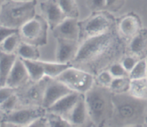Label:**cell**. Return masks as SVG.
<instances>
[{
  "mask_svg": "<svg viewBox=\"0 0 147 127\" xmlns=\"http://www.w3.org/2000/svg\"><path fill=\"white\" fill-rule=\"evenodd\" d=\"M120 40L121 37L113 29L101 35L87 39L80 43L78 51L70 64L80 68H88L98 74L120 55L122 49Z\"/></svg>",
  "mask_w": 147,
  "mask_h": 127,
  "instance_id": "6da1fadb",
  "label": "cell"
},
{
  "mask_svg": "<svg viewBox=\"0 0 147 127\" xmlns=\"http://www.w3.org/2000/svg\"><path fill=\"white\" fill-rule=\"evenodd\" d=\"M113 113L108 126H136L145 125L147 100L137 99L129 92L113 93Z\"/></svg>",
  "mask_w": 147,
  "mask_h": 127,
  "instance_id": "7a4b0ae2",
  "label": "cell"
},
{
  "mask_svg": "<svg viewBox=\"0 0 147 127\" xmlns=\"http://www.w3.org/2000/svg\"><path fill=\"white\" fill-rule=\"evenodd\" d=\"M84 95L88 118L92 124L96 126L108 125L113 113V92L109 88L95 81Z\"/></svg>",
  "mask_w": 147,
  "mask_h": 127,
  "instance_id": "3957f363",
  "label": "cell"
},
{
  "mask_svg": "<svg viewBox=\"0 0 147 127\" xmlns=\"http://www.w3.org/2000/svg\"><path fill=\"white\" fill-rule=\"evenodd\" d=\"M36 7L37 1H6L0 9V23L19 30L36 15Z\"/></svg>",
  "mask_w": 147,
  "mask_h": 127,
  "instance_id": "277c9868",
  "label": "cell"
},
{
  "mask_svg": "<svg viewBox=\"0 0 147 127\" xmlns=\"http://www.w3.org/2000/svg\"><path fill=\"white\" fill-rule=\"evenodd\" d=\"M115 20L110 12L103 11H94L83 21L79 22V42L96 36L101 35L113 29Z\"/></svg>",
  "mask_w": 147,
  "mask_h": 127,
  "instance_id": "5b68a950",
  "label": "cell"
},
{
  "mask_svg": "<svg viewBox=\"0 0 147 127\" xmlns=\"http://www.w3.org/2000/svg\"><path fill=\"white\" fill-rule=\"evenodd\" d=\"M49 25L45 19L36 14L33 18L19 29L22 42L36 47H42L47 43V30Z\"/></svg>",
  "mask_w": 147,
  "mask_h": 127,
  "instance_id": "8992f818",
  "label": "cell"
},
{
  "mask_svg": "<svg viewBox=\"0 0 147 127\" xmlns=\"http://www.w3.org/2000/svg\"><path fill=\"white\" fill-rule=\"evenodd\" d=\"M73 91L86 93L95 83L96 78L90 72L70 66L56 78Z\"/></svg>",
  "mask_w": 147,
  "mask_h": 127,
  "instance_id": "52a82bcc",
  "label": "cell"
},
{
  "mask_svg": "<svg viewBox=\"0 0 147 127\" xmlns=\"http://www.w3.org/2000/svg\"><path fill=\"white\" fill-rule=\"evenodd\" d=\"M47 110L42 106H20L4 113L1 126H29L38 118L45 116Z\"/></svg>",
  "mask_w": 147,
  "mask_h": 127,
  "instance_id": "ba28073f",
  "label": "cell"
},
{
  "mask_svg": "<svg viewBox=\"0 0 147 127\" xmlns=\"http://www.w3.org/2000/svg\"><path fill=\"white\" fill-rule=\"evenodd\" d=\"M50 78L45 76L39 81L30 80L28 83L17 91L19 98V107L20 106H42L45 89Z\"/></svg>",
  "mask_w": 147,
  "mask_h": 127,
  "instance_id": "9c48e42d",
  "label": "cell"
},
{
  "mask_svg": "<svg viewBox=\"0 0 147 127\" xmlns=\"http://www.w3.org/2000/svg\"><path fill=\"white\" fill-rule=\"evenodd\" d=\"M71 92L73 91L65 84L57 79L50 78L45 89L42 106L46 109H48L55 102Z\"/></svg>",
  "mask_w": 147,
  "mask_h": 127,
  "instance_id": "30bf717a",
  "label": "cell"
},
{
  "mask_svg": "<svg viewBox=\"0 0 147 127\" xmlns=\"http://www.w3.org/2000/svg\"><path fill=\"white\" fill-rule=\"evenodd\" d=\"M40 9L42 17L48 23L49 27L54 30L66 18L56 0H46L40 3Z\"/></svg>",
  "mask_w": 147,
  "mask_h": 127,
  "instance_id": "8fae6325",
  "label": "cell"
},
{
  "mask_svg": "<svg viewBox=\"0 0 147 127\" xmlns=\"http://www.w3.org/2000/svg\"><path fill=\"white\" fill-rule=\"evenodd\" d=\"M117 27L121 37L130 40L142 29L140 19L134 13L121 17L118 21Z\"/></svg>",
  "mask_w": 147,
  "mask_h": 127,
  "instance_id": "7c38bea8",
  "label": "cell"
},
{
  "mask_svg": "<svg viewBox=\"0 0 147 127\" xmlns=\"http://www.w3.org/2000/svg\"><path fill=\"white\" fill-rule=\"evenodd\" d=\"M56 61L63 63H70L76 57L80 47V42L78 40L57 38Z\"/></svg>",
  "mask_w": 147,
  "mask_h": 127,
  "instance_id": "4fadbf2b",
  "label": "cell"
},
{
  "mask_svg": "<svg viewBox=\"0 0 147 127\" xmlns=\"http://www.w3.org/2000/svg\"><path fill=\"white\" fill-rule=\"evenodd\" d=\"M30 80V76L24 62L17 56V60L7 80L6 86L17 90L27 84Z\"/></svg>",
  "mask_w": 147,
  "mask_h": 127,
  "instance_id": "5bb4252c",
  "label": "cell"
},
{
  "mask_svg": "<svg viewBox=\"0 0 147 127\" xmlns=\"http://www.w3.org/2000/svg\"><path fill=\"white\" fill-rule=\"evenodd\" d=\"M55 38L79 41V21L78 18L66 17L60 24L53 30Z\"/></svg>",
  "mask_w": 147,
  "mask_h": 127,
  "instance_id": "9a60e30c",
  "label": "cell"
},
{
  "mask_svg": "<svg viewBox=\"0 0 147 127\" xmlns=\"http://www.w3.org/2000/svg\"><path fill=\"white\" fill-rule=\"evenodd\" d=\"M80 95L81 93H78V92H71L69 94L66 95L64 97L60 99L57 102H55L48 109H46L47 112L60 115L65 119H67L68 115L70 114L71 111L74 108L75 105L78 101Z\"/></svg>",
  "mask_w": 147,
  "mask_h": 127,
  "instance_id": "2e32d148",
  "label": "cell"
},
{
  "mask_svg": "<svg viewBox=\"0 0 147 127\" xmlns=\"http://www.w3.org/2000/svg\"><path fill=\"white\" fill-rule=\"evenodd\" d=\"M130 55L138 59L147 57V30L142 29L131 40L129 45Z\"/></svg>",
  "mask_w": 147,
  "mask_h": 127,
  "instance_id": "e0dca14e",
  "label": "cell"
},
{
  "mask_svg": "<svg viewBox=\"0 0 147 127\" xmlns=\"http://www.w3.org/2000/svg\"><path fill=\"white\" fill-rule=\"evenodd\" d=\"M88 117L84 93H81L78 101L70 114L67 116V120L70 122L71 126H80L85 124L86 119Z\"/></svg>",
  "mask_w": 147,
  "mask_h": 127,
  "instance_id": "ac0fdd59",
  "label": "cell"
},
{
  "mask_svg": "<svg viewBox=\"0 0 147 127\" xmlns=\"http://www.w3.org/2000/svg\"><path fill=\"white\" fill-rule=\"evenodd\" d=\"M17 58L16 53H7L0 50V86H6Z\"/></svg>",
  "mask_w": 147,
  "mask_h": 127,
  "instance_id": "d6986e66",
  "label": "cell"
},
{
  "mask_svg": "<svg viewBox=\"0 0 147 127\" xmlns=\"http://www.w3.org/2000/svg\"><path fill=\"white\" fill-rule=\"evenodd\" d=\"M22 60L25 65L30 80L32 81H39L45 77L44 68L40 60Z\"/></svg>",
  "mask_w": 147,
  "mask_h": 127,
  "instance_id": "ffe728a7",
  "label": "cell"
},
{
  "mask_svg": "<svg viewBox=\"0 0 147 127\" xmlns=\"http://www.w3.org/2000/svg\"><path fill=\"white\" fill-rule=\"evenodd\" d=\"M129 93L137 99L147 100V78L131 79Z\"/></svg>",
  "mask_w": 147,
  "mask_h": 127,
  "instance_id": "44dd1931",
  "label": "cell"
},
{
  "mask_svg": "<svg viewBox=\"0 0 147 127\" xmlns=\"http://www.w3.org/2000/svg\"><path fill=\"white\" fill-rule=\"evenodd\" d=\"M41 61L43 66L45 76L50 77L51 78H56L57 76H60L64 70L71 66L70 63H63L60 62H48Z\"/></svg>",
  "mask_w": 147,
  "mask_h": 127,
  "instance_id": "7402d4cb",
  "label": "cell"
},
{
  "mask_svg": "<svg viewBox=\"0 0 147 127\" xmlns=\"http://www.w3.org/2000/svg\"><path fill=\"white\" fill-rule=\"evenodd\" d=\"M16 54L20 58L24 60H39L40 55L38 47L32 45L24 42H21L17 48Z\"/></svg>",
  "mask_w": 147,
  "mask_h": 127,
  "instance_id": "603a6c76",
  "label": "cell"
},
{
  "mask_svg": "<svg viewBox=\"0 0 147 127\" xmlns=\"http://www.w3.org/2000/svg\"><path fill=\"white\" fill-rule=\"evenodd\" d=\"M67 17L78 18L79 9L76 0H56Z\"/></svg>",
  "mask_w": 147,
  "mask_h": 127,
  "instance_id": "cb8c5ba5",
  "label": "cell"
},
{
  "mask_svg": "<svg viewBox=\"0 0 147 127\" xmlns=\"http://www.w3.org/2000/svg\"><path fill=\"white\" fill-rule=\"evenodd\" d=\"M22 40L19 32L7 37L1 44V50L7 53H16Z\"/></svg>",
  "mask_w": 147,
  "mask_h": 127,
  "instance_id": "d4e9b609",
  "label": "cell"
},
{
  "mask_svg": "<svg viewBox=\"0 0 147 127\" xmlns=\"http://www.w3.org/2000/svg\"><path fill=\"white\" fill-rule=\"evenodd\" d=\"M130 80L129 76L114 78L109 88L113 93H122L129 92Z\"/></svg>",
  "mask_w": 147,
  "mask_h": 127,
  "instance_id": "484cf974",
  "label": "cell"
},
{
  "mask_svg": "<svg viewBox=\"0 0 147 127\" xmlns=\"http://www.w3.org/2000/svg\"><path fill=\"white\" fill-rule=\"evenodd\" d=\"M129 77L130 79H139L147 78L146 57L138 60L136 66L129 73Z\"/></svg>",
  "mask_w": 147,
  "mask_h": 127,
  "instance_id": "4316f807",
  "label": "cell"
},
{
  "mask_svg": "<svg viewBox=\"0 0 147 127\" xmlns=\"http://www.w3.org/2000/svg\"><path fill=\"white\" fill-rule=\"evenodd\" d=\"M48 122L49 126L53 127H65L72 126L70 122L62 116L56 113L47 112L45 115Z\"/></svg>",
  "mask_w": 147,
  "mask_h": 127,
  "instance_id": "83f0119b",
  "label": "cell"
},
{
  "mask_svg": "<svg viewBox=\"0 0 147 127\" xmlns=\"http://www.w3.org/2000/svg\"><path fill=\"white\" fill-rule=\"evenodd\" d=\"M19 107V98L17 93L9 98L7 101L0 105V110L4 113H8Z\"/></svg>",
  "mask_w": 147,
  "mask_h": 127,
  "instance_id": "f1b7e54d",
  "label": "cell"
},
{
  "mask_svg": "<svg viewBox=\"0 0 147 127\" xmlns=\"http://www.w3.org/2000/svg\"><path fill=\"white\" fill-rule=\"evenodd\" d=\"M113 78H114L111 74L109 70H104L98 73L96 78V83L104 87L110 88Z\"/></svg>",
  "mask_w": 147,
  "mask_h": 127,
  "instance_id": "f546056e",
  "label": "cell"
},
{
  "mask_svg": "<svg viewBox=\"0 0 147 127\" xmlns=\"http://www.w3.org/2000/svg\"><path fill=\"white\" fill-rule=\"evenodd\" d=\"M109 70L113 78L129 76V73L126 71L121 63H113L109 66Z\"/></svg>",
  "mask_w": 147,
  "mask_h": 127,
  "instance_id": "4dcf8cb0",
  "label": "cell"
},
{
  "mask_svg": "<svg viewBox=\"0 0 147 127\" xmlns=\"http://www.w3.org/2000/svg\"><path fill=\"white\" fill-rule=\"evenodd\" d=\"M126 0H106V9L109 12H117L124 6Z\"/></svg>",
  "mask_w": 147,
  "mask_h": 127,
  "instance_id": "1f68e13d",
  "label": "cell"
},
{
  "mask_svg": "<svg viewBox=\"0 0 147 127\" xmlns=\"http://www.w3.org/2000/svg\"><path fill=\"white\" fill-rule=\"evenodd\" d=\"M139 60V59H138L137 57H136L135 56L129 55L126 56V57H123V58L122 59L121 63L122 66H123V68L126 69V71L129 73L131 72V70L134 68V67L136 66V63H137Z\"/></svg>",
  "mask_w": 147,
  "mask_h": 127,
  "instance_id": "d6a6232c",
  "label": "cell"
},
{
  "mask_svg": "<svg viewBox=\"0 0 147 127\" xmlns=\"http://www.w3.org/2000/svg\"><path fill=\"white\" fill-rule=\"evenodd\" d=\"M17 90L7 86H0V105L2 104L9 98L15 94Z\"/></svg>",
  "mask_w": 147,
  "mask_h": 127,
  "instance_id": "836d02e7",
  "label": "cell"
},
{
  "mask_svg": "<svg viewBox=\"0 0 147 127\" xmlns=\"http://www.w3.org/2000/svg\"><path fill=\"white\" fill-rule=\"evenodd\" d=\"M19 32L18 29L11 28L7 26L0 24V45L9 36L14 33Z\"/></svg>",
  "mask_w": 147,
  "mask_h": 127,
  "instance_id": "e575fe53",
  "label": "cell"
},
{
  "mask_svg": "<svg viewBox=\"0 0 147 127\" xmlns=\"http://www.w3.org/2000/svg\"><path fill=\"white\" fill-rule=\"evenodd\" d=\"M87 5L93 12L103 11L106 9V0H87Z\"/></svg>",
  "mask_w": 147,
  "mask_h": 127,
  "instance_id": "d590c367",
  "label": "cell"
},
{
  "mask_svg": "<svg viewBox=\"0 0 147 127\" xmlns=\"http://www.w3.org/2000/svg\"><path fill=\"white\" fill-rule=\"evenodd\" d=\"M29 126L44 127V126H49V124H48V122H47V118H46L45 116H44L36 119V120L34 121V122H33Z\"/></svg>",
  "mask_w": 147,
  "mask_h": 127,
  "instance_id": "8d00e7d4",
  "label": "cell"
},
{
  "mask_svg": "<svg viewBox=\"0 0 147 127\" xmlns=\"http://www.w3.org/2000/svg\"><path fill=\"white\" fill-rule=\"evenodd\" d=\"M4 113L0 110V126H2L3 122H4Z\"/></svg>",
  "mask_w": 147,
  "mask_h": 127,
  "instance_id": "74e56055",
  "label": "cell"
},
{
  "mask_svg": "<svg viewBox=\"0 0 147 127\" xmlns=\"http://www.w3.org/2000/svg\"><path fill=\"white\" fill-rule=\"evenodd\" d=\"M6 0H0V9H1V7H2V5L4 4V3L5 2Z\"/></svg>",
  "mask_w": 147,
  "mask_h": 127,
  "instance_id": "f35d334b",
  "label": "cell"
},
{
  "mask_svg": "<svg viewBox=\"0 0 147 127\" xmlns=\"http://www.w3.org/2000/svg\"><path fill=\"white\" fill-rule=\"evenodd\" d=\"M145 125H147V111L146 113V117H145Z\"/></svg>",
  "mask_w": 147,
  "mask_h": 127,
  "instance_id": "ab89813d",
  "label": "cell"
},
{
  "mask_svg": "<svg viewBox=\"0 0 147 127\" xmlns=\"http://www.w3.org/2000/svg\"><path fill=\"white\" fill-rule=\"evenodd\" d=\"M18 1H37V0H18Z\"/></svg>",
  "mask_w": 147,
  "mask_h": 127,
  "instance_id": "60d3db41",
  "label": "cell"
},
{
  "mask_svg": "<svg viewBox=\"0 0 147 127\" xmlns=\"http://www.w3.org/2000/svg\"><path fill=\"white\" fill-rule=\"evenodd\" d=\"M146 68H147V57H146Z\"/></svg>",
  "mask_w": 147,
  "mask_h": 127,
  "instance_id": "b9f144b4",
  "label": "cell"
},
{
  "mask_svg": "<svg viewBox=\"0 0 147 127\" xmlns=\"http://www.w3.org/2000/svg\"><path fill=\"white\" fill-rule=\"evenodd\" d=\"M0 50H1V45H0Z\"/></svg>",
  "mask_w": 147,
  "mask_h": 127,
  "instance_id": "7bdbcfd3",
  "label": "cell"
},
{
  "mask_svg": "<svg viewBox=\"0 0 147 127\" xmlns=\"http://www.w3.org/2000/svg\"><path fill=\"white\" fill-rule=\"evenodd\" d=\"M6 1H9V0H6Z\"/></svg>",
  "mask_w": 147,
  "mask_h": 127,
  "instance_id": "ee69618b",
  "label": "cell"
},
{
  "mask_svg": "<svg viewBox=\"0 0 147 127\" xmlns=\"http://www.w3.org/2000/svg\"><path fill=\"white\" fill-rule=\"evenodd\" d=\"M0 24H1V23H0Z\"/></svg>",
  "mask_w": 147,
  "mask_h": 127,
  "instance_id": "f6af8a7d",
  "label": "cell"
}]
</instances>
